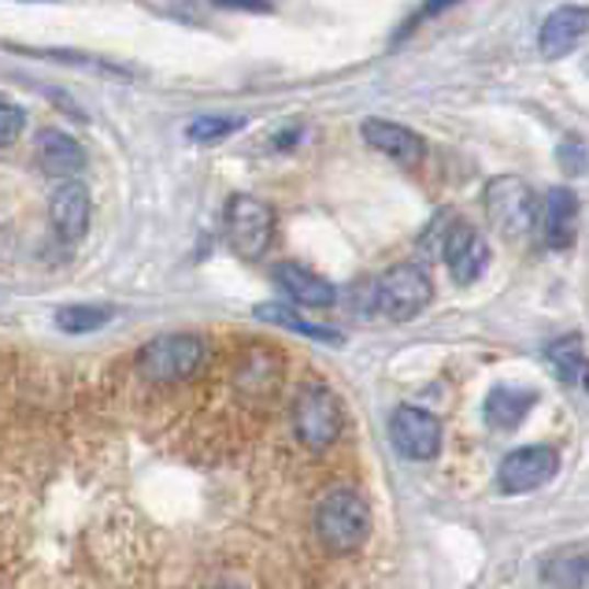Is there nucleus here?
<instances>
[{"label": "nucleus", "mask_w": 589, "mask_h": 589, "mask_svg": "<svg viewBox=\"0 0 589 589\" xmlns=\"http://www.w3.org/2000/svg\"><path fill=\"white\" fill-rule=\"evenodd\" d=\"M257 319L263 322H274L282 330H293V333H304L312 341H322V346H346V333L333 330V327H322V322H312L304 319L301 312H293L290 304H257Z\"/></svg>", "instance_id": "f3484780"}, {"label": "nucleus", "mask_w": 589, "mask_h": 589, "mask_svg": "<svg viewBox=\"0 0 589 589\" xmlns=\"http://www.w3.org/2000/svg\"><path fill=\"white\" fill-rule=\"evenodd\" d=\"M453 4H456V0H427V4H423V15H416V23H419V19L441 15V12H445V8H453Z\"/></svg>", "instance_id": "393cba45"}, {"label": "nucleus", "mask_w": 589, "mask_h": 589, "mask_svg": "<svg viewBox=\"0 0 589 589\" xmlns=\"http://www.w3.org/2000/svg\"><path fill=\"white\" fill-rule=\"evenodd\" d=\"M245 126V120H238V115H201V120H193L190 123V141L196 145H215V141H223V137H230V134H238Z\"/></svg>", "instance_id": "412c9836"}, {"label": "nucleus", "mask_w": 589, "mask_h": 589, "mask_svg": "<svg viewBox=\"0 0 589 589\" xmlns=\"http://www.w3.org/2000/svg\"><path fill=\"white\" fill-rule=\"evenodd\" d=\"M23 126H26L23 107L12 104V101H4V97H0V149H4V145H12L15 137L23 134Z\"/></svg>", "instance_id": "4be33fe9"}, {"label": "nucleus", "mask_w": 589, "mask_h": 589, "mask_svg": "<svg viewBox=\"0 0 589 589\" xmlns=\"http://www.w3.org/2000/svg\"><path fill=\"white\" fill-rule=\"evenodd\" d=\"M586 31H589V8L586 4H564L542 23L537 48H542L545 60H556V56L571 53V48L586 37Z\"/></svg>", "instance_id": "9d476101"}, {"label": "nucleus", "mask_w": 589, "mask_h": 589, "mask_svg": "<svg viewBox=\"0 0 589 589\" xmlns=\"http://www.w3.org/2000/svg\"><path fill=\"white\" fill-rule=\"evenodd\" d=\"M389 438L405 460H434L441 453V423L423 408L400 405L389 416Z\"/></svg>", "instance_id": "0eeeda50"}, {"label": "nucleus", "mask_w": 589, "mask_h": 589, "mask_svg": "<svg viewBox=\"0 0 589 589\" xmlns=\"http://www.w3.org/2000/svg\"><path fill=\"white\" fill-rule=\"evenodd\" d=\"M107 319H112V308H101V304H67V308L56 312V327L67 333H93Z\"/></svg>", "instance_id": "6ab92c4d"}, {"label": "nucleus", "mask_w": 589, "mask_h": 589, "mask_svg": "<svg viewBox=\"0 0 589 589\" xmlns=\"http://www.w3.org/2000/svg\"><path fill=\"white\" fill-rule=\"evenodd\" d=\"M434 297L430 274L419 263H397L378 279L375 286V312L393 322H408L427 308Z\"/></svg>", "instance_id": "39448f33"}, {"label": "nucleus", "mask_w": 589, "mask_h": 589, "mask_svg": "<svg viewBox=\"0 0 589 589\" xmlns=\"http://www.w3.org/2000/svg\"><path fill=\"white\" fill-rule=\"evenodd\" d=\"M486 219L505 238H526L542 223V204L523 179L500 174L486 185Z\"/></svg>", "instance_id": "7ed1b4c3"}, {"label": "nucleus", "mask_w": 589, "mask_h": 589, "mask_svg": "<svg viewBox=\"0 0 589 589\" xmlns=\"http://www.w3.org/2000/svg\"><path fill=\"white\" fill-rule=\"evenodd\" d=\"M316 534L327 553L349 556L367 542L371 508L356 489H330L316 508Z\"/></svg>", "instance_id": "f257e3e1"}, {"label": "nucleus", "mask_w": 589, "mask_h": 589, "mask_svg": "<svg viewBox=\"0 0 589 589\" xmlns=\"http://www.w3.org/2000/svg\"><path fill=\"white\" fill-rule=\"evenodd\" d=\"M271 274L279 282V290L293 304H301V308H330L333 297H338L327 279H319L316 271L301 268V263H274Z\"/></svg>", "instance_id": "ddd939ff"}, {"label": "nucleus", "mask_w": 589, "mask_h": 589, "mask_svg": "<svg viewBox=\"0 0 589 589\" xmlns=\"http://www.w3.org/2000/svg\"><path fill=\"white\" fill-rule=\"evenodd\" d=\"M208 360V346L196 333H163L137 352V371L156 386H179L190 382Z\"/></svg>", "instance_id": "f03ea898"}, {"label": "nucleus", "mask_w": 589, "mask_h": 589, "mask_svg": "<svg viewBox=\"0 0 589 589\" xmlns=\"http://www.w3.org/2000/svg\"><path fill=\"white\" fill-rule=\"evenodd\" d=\"M556 160H559V167H564L567 174H586V167H589V152H586V145H582V141H575V137H567V141L556 149Z\"/></svg>", "instance_id": "5701e85b"}, {"label": "nucleus", "mask_w": 589, "mask_h": 589, "mask_svg": "<svg viewBox=\"0 0 589 589\" xmlns=\"http://www.w3.org/2000/svg\"><path fill=\"white\" fill-rule=\"evenodd\" d=\"M582 386H586V393H589V367L582 371Z\"/></svg>", "instance_id": "a878e982"}, {"label": "nucleus", "mask_w": 589, "mask_h": 589, "mask_svg": "<svg viewBox=\"0 0 589 589\" xmlns=\"http://www.w3.org/2000/svg\"><path fill=\"white\" fill-rule=\"evenodd\" d=\"M363 141H367L371 149H378L382 156H389V160L405 163V167H416L419 160H423V141H419V134L408 131V126H400V123L363 120Z\"/></svg>", "instance_id": "f8f14e48"}, {"label": "nucleus", "mask_w": 589, "mask_h": 589, "mask_svg": "<svg viewBox=\"0 0 589 589\" xmlns=\"http://www.w3.org/2000/svg\"><path fill=\"white\" fill-rule=\"evenodd\" d=\"M556 471H559L556 449L526 445V449H516V453L505 456V464H500V471H497V486L505 489V494L519 497V494H530V489L545 486Z\"/></svg>", "instance_id": "6e6552de"}, {"label": "nucleus", "mask_w": 589, "mask_h": 589, "mask_svg": "<svg viewBox=\"0 0 589 589\" xmlns=\"http://www.w3.org/2000/svg\"><path fill=\"white\" fill-rule=\"evenodd\" d=\"M575 223H578V201L571 190H548L542 201V238L548 249H567L575 241Z\"/></svg>", "instance_id": "4468645a"}, {"label": "nucleus", "mask_w": 589, "mask_h": 589, "mask_svg": "<svg viewBox=\"0 0 589 589\" xmlns=\"http://www.w3.org/2000/svg\"><path fill=\"white\" fill-rule=\"evenodd\" d=\"M545 582L556 589H589V556H556L545 564Z\"/></svg>", "instance_id": "aec40b11"}, {"label": "nucleus", "mask_w": 589, "mask_h": 589, "mask_svg": "<svg viewBox=\"0 0 589 589\" xmlns=\"http://www.w3.org/2000/svg\"><path fill=\"white\" fill-rule=\"evenodd\" d=\"M441 252H445V263H449V271H453V279L460 282V286L475 282L478 274L486 271V260H489L486 238L478 230H471L467 223H456V227H449Z\"/></svg>", "instance_id": "1a4fd4ad"}, {"label": "nucleus", "mask_w": 589, "mask_h": 589, "mask_svg": "<svg viewBox=\"0 0 589 589\" xmlns=\"http://www.w3.org/2000/svg\"><path fill=\"white\" fill-rule=\"evenodd\" d=\"M37 163H42L45 174H56V179H75V174L86 167V152L71 134L45 131L42 137H37Z\"/></svg>", "instance_id": "2eb2a0df"}, {"label": "nucleus", "mask_w": 589, "mask_h": 589, "mask_svg": "<svg viewBox=\"0 0 589 589\" xmlns=\"http://www.w3.org/2000/svg\"><path fill=\"white\" fill-rule=\"evenodd\" d=\"M274 238V215L263 201L249 193L230 196L227 204V241L245 260H260Z\"/></svg>", "instance_id": "423d86ee"}, {"label": "nucleus", "mask_w": 589, "mask_h": 589, "mask_svg": "<svg viewBox=\"0 0 589 589\" xmlns=\"http://www.w3.org/2000/svg\"><path fill=\"white\" fill-rule=\"evenodd\" d=\"M534 405H537V393L534 389L497 386L486 397V423L494 427V430H516Z\"/></svg>", "instance_id": "dca6fc26"}, {"label": "nucleus", "mask_w": 589, "mask_h": 589, "mask_svg": "<svg viewBox=\"0 0 589 589\" xmlns=\"http://www.w3.org/2000/svg\"><path fill=\"white\" fill-rule=\"evenodd\" d=\"M219 8H241V12H271V0H212Z\"/></svg>", "instance_id": "b1692460"}, {"label": "nucleus", "mask_w": 589, "mask_h": 589, "mask_svg": "<svg viewBox=\"0 0 589 589\" xmlns=\"http://www.w3.org/2000/svg\"><path fill=\"white\" fill-rule=\"evenodd\" d=\"M545 360H548V367H553V375L559 382H578L582 378V371L589 367L586 356H582V338H578V333L553 341V346L545 349Z\"/></svg>", "instance_id": "a211bd4d"}, {"label": "nucleus", "mask_w": 589, "mask_h": 589, "mask_svg": "<svg viewBox=\"0 0 589 589\" xmlns=\"http://www.w3.org/2000/svg\"><path fill=\"white\" fill-rule=\"evenodd\" d=\"M341 427H346V416H341L338 397L322 382H308L293 400V430L301 445H308L312 453H327L341 438Z\"/></svg>", "instance_id": "20e7f679"}, {"label": "nucleus", "mask_w": 589, "mask_h": 589, "mask_svg": "<svg viewBox=\"0 0 589 589\" xmlns=\"http://www.w3.org/2000/svg\"><path fill=\"white\" fill-rule=\"evenodd\" d=\"M48 219H53V230L60 234L67 245H75L90 227V193L78 182H64L60 190L48 201Z\"/></svg>", "instance_id": "9b49d317"}, {"label": "nucleus", "mask_w": 589, "mask_h": 589, "mask_svg": "<svg viewBox=\"0 0 589 589\" xmlns=\"http://www.w3.org/2000/svg\"><path fill=\"white\" fill-rule=\"evenodd\" d=\"M215 589H238V586H215Z\"/></svg>", "instance_id": "bb28decb"}]
</instances>
